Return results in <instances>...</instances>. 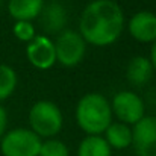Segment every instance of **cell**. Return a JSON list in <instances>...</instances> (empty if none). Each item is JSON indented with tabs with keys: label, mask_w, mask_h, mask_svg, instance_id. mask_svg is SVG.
<instances>
[{
	"label": "cell",
	"mask_w": 156,
	"mask_h": 156,
	"mask_svg": "<svg viewBox=\"0 0 156 156\" xmlns=\"http://www.w3.org/2000/svg\"><path fill=\"white\" fill-rule=\"evenodd\" d=\"M124 29V14L115 0L90 2L79 20V34L96 47L114 44Z\"/></svg>",
	"instance_id": "obj_1"
},
{
	"label": "cell",
	"mask_w": 156,
	"mask_h": 156,
	"mask_svg": "<svg viewBox=\"0 0 156 156\" xmlns=\"http://www.w3.org/2000/svg\"><path fill=\"white\" fill-rule=\"evenodd\" d=\"M77 126L87 135H103L112 123V111L106 97L99 93H88L76 105L74 111Z\"/></svg>",
	"instance_id": "obj_2"
},
{
	"label": "cell",
	"mask_w": 156,
	"mask_h": 156,
	"mask_svg": "<svg viewBox=\"0 0 156 156\" xmlns=\"http://www.w3.org/2000/svg\"><path fill=\"white\" fill-rule=\"evenodd\" d=\"M30 130L41 140H49L56 136L64 124V117L59 106L50 100H40L29 111Z\"/></svg>",
	"instance_id": "obj_3"
},
{
	"label": "cell",
	"mask_w": 156,
	"mask_h": 156,
	"mask_svg": "<svg viewBox=\"0 0 156 156\" xmlns=\"http://www.w3.org/2000/svg\"><path fill=\"white\" fill-rule=\"evenodd\" d=\"M43 140L30 129L18 127L8 130L0 140L3 156H38Z\"/></svg>",
	"instance_id": "obj_4"
},
{
	"label": "cell",
	"mask_w": 156,
	"mask_h": 156,
	"mask_svg": "<svg viewBox=\"0 0 156 156\" xmlns=\"http://www.w3.org/2000/svg\"><path fill=\"white\" fill-rule=\"evenodd\" d=\"M53 44L56 52V61L68 68L79 65L87 52V43L79 32L71 29H65L58 34V38L56 41H53Z\"/></svg>",
	"instance_id": "obj_5"
},
{
	"label": "cell",
	"mask_w": 156,
	"mask_h": 156,
	"mask_svg": "<svg viewBox=\"0 0 156 156\" xmlns=\"http://www.w3.org/2000/svg\"><path fill=\"white\" fill-rule=\"evenodd\" d=\"M112 115L123 124L133 126L143 117H146V106L143 99L133 91H120L112 97L111 102Z\"/></svg>",
	"instance_id": "obj_6"
},
{
	"label": "cell",
	"mask_w": 156,
	"mask_h": 156,
	"mask_svg": "<svg viewBox=\"0 0 156 156\" xmlns=\"http://www.w3.org/2000/svg\"><path fill=\"white\" fill-rule=\"evenodd\" d=\"M132 146L136 156H156V117H143L133 124Z\"/></svg>",
	"instance_id": "obj_7"
},
{
	"label": "cell",
	"mask_w": 156,
	"mask_h": 156,
	"mask_svg": "<svg viewBox=\"0 0 156 156\" xmlns=\"http://www.w3.org/2000/svg\"><path fill=\"white\" fill-rule=\"evenodd\" d=\"M27 61L38 70H49L56 64L53 41L46 35H37L26 47Z\"/></svg>",
	"instance_id": "obj_8"
},
{
	"label": "cell",
	"mask_w": 156,
	"mask_h": 156,
	"mask_svg": "<svg viewBox=\"0 0 156 156\" xmlns=\"http://www.w3.org/2000/svg\"><path fill=\"white\" fill-rule=\"evenodd\" d=\"M129 34L138 43L156 41V14L152 11H140L129 20Z\"/></svg>",
	"instance_id": "obj_9"
},
{
	"label": "cell",
	"mask_w": 156,
	"mask_h": 156,
	"mask_svg": "<svg viewBox=\"0 0 156 156\" xmlns=\"http://www.w3.org/2000/svg\"><path fill=\"white\" fill-rule=\"evenodd\" d=\"M38 18L47 34H61L62 30H65L67 11L59 2H50L44 5Z\"/></svg>",
	"instance_id": "obj_10"
},
{
	"label": "cell",
	"mask_w": 156,
	"mask_h": 156,
	"mask_svg": "<svg viewBox=\"0 0 156 156\" xmlns=\"http://www.w3.org/2000/svg\"><path fill=\"white\" fill-rule=\"evenodd\" d=\"M44 0H9L8 12L15 21H32L40 17Z\"/></svg>",
	"instance_id": "obj_11"
},
{
	"label": "cell",
	"mask_w": 156,
	"mask_h": 156,
	"mask_svg": "<svg viewBox=\"0 0 156 156\" xmlns=\"http://www.w3.org/2000/svg\"><path fill=\"white\" fill-rule=\"evenodd\" d=\"M153 74V67L150 64V59L146 56H135L129 61L126 68V77L130 83L141 87L146 85Z\"/></svg>",
	"instance_id": "obj_12"
},
{
	"label": "cell",
	"mask_w": 156,
	"mask_h": 156,
	"mask_svg": "<svg viewBox=\"0 0 156 156\" xmlns=\"http://www.w3.org/2000/svg\"><path fill=\"white\" fill-rule=\"evenodd\" d=\"M105 140L111 149L124 150L132 146V127L120 121H112L105 130Z\"/></svg>",
	"instance_id": "obj_13"
},
{
	"label": "cell",
	"mask_w": 156,
	"mask_h": 156,
	"mask_svg": "<svg viewBox=\"0 0 156 156\" xmlns=\"http://www.w3.org/2000/svg\"><path fill=\"white\" fill-rule=\"evenodd\" d=\"M77 156H112V149L102 135H87L79 143Z\"/></svg>",
	"instance_id": "obj_14"
},
{
	"label": "cell",
	"mask_w": 156,
	"mask_h": 156,
	"mask_svg": "<svg viewBox=\"0 0 156 156\" xmlns=\"http://www.w3.org/2000/svg\"><path fill=\"white\" fill-rule=\"evenodd\" d=\"M17 83L18 77L15 70L6 64H0V102L12 96L17 88Z\"/></svg>",
	"instance_id": "obj_15"
},
{
	"label": "cell",
	"mask_w": 156,
	"mask_h": 156,
	"mask_svg": "<svg viewBox=\"0 0 156 156\" xmlns=\"http://www.w3.org/2000/svg\"><path fill=\"white\" fill-rule=\"evenodd\" d=\"M38 156H70V149L64 141L49 138L41 143Z\"/></svg>",
	"instance_id": "obj_16"
},
{
	"label": "cell",
	"mask_w": 156,
	"mask_h": 156,
	"mask_svg": "<svg viewBox=\"0 0 156 156\" xmlns=\"http://www.w3.org/2000/svg\"><path fill=\"white\" fill-rule=\"evenodd\" d=\"M14 35L17 40L24 41V43H30L37 34H35V27L32 24V21H15L14 24Z\"/></svg>",
	"instance_id": "obj_17"
},
{
	"label": "cell",
	"mask_w": 156,
	"mask_h": 156,
	"mask_svg": "<svg viewBox=\"0 0 156 156\" xmlns=\"http://www.w3.org/2000/svg\"><path fill=\"white\" fill-rule=\"evenodd\" d=\"M6 126H8V114H6L5 108L0 103V140L6 133Z\"/></svg>",
	"instance_id": "obj_18"
},
{
	"label": "cell",
	"mask_w": 156,
	"mask_h": 156,
	"mask_svg": "<svg viewBox=\"0 0 156 156\" xmlns=\"http://www.w3.org/2000/svg\"><path fill=\"white\" fill-rule=\"evenodd\" d=\"M150 64H152V67H153V70L156 71V41L152 44V50H150Z\"/></svg>",
	"instance_id": "obj_19"
},
{
	"label": "cell",
	"mask_w": 156,
	"mask_h": 156,
	"mask_svg": "<svg viewBox=\"0 0 156 156\" xmlns=\"http://www.w3.org/2000/svg\"><path fill=\"white\" fill-rule=\"evenodd\" d=\"M2 3H3V0H0V6H2Z\"/></svg>",
	"instance_id": "obj_20"
}]
</instances>
